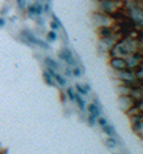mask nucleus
Segmentation results:
<instances>
[{"mask_svg": "<svg viewBox=\"0 0 143 154\" xmlns=\"http://www.w3.org/2000/svg\"><path fill=\"white\" fill-rule=\"evenodd\" d=\"M17 4H18V7H20L21 9H23L25 5H26V0H17Z\"/></svg>", "mask_w": 143, "mask_h": 154, "instance_id": "obj_2", "label": "nucleus"}, {"mask_svg": "<svg viewBox=\"0 0 143 154\" xmlns=\"http://www.w3.org/2000/svg\"><path fill=\"white\" fill-rule=\"evenodd\" d=\"M49 37L52 38V40H54V38H56L57 36H56V33H54V32H50V33H49Z\"/></svg>", "mask_w": 143, "mask_h": 154, "instance_id": "obj_3", "label": "nucleus"}, {"mask_svg": "<svg viewBox=\"0 0 143 154\" xmlns=\"http://www.w3.org/2000/svg\"><path fill=\"white\" fill-rule=\"evenodd\" d=\"M4 23H5V21H4V19H3V18H0V26H3V25H4Z\"/></svg>", "mask_w": 143, "mask_h": 154, "instance_id": "obj_4", "label": "nucleus"}, {"mask_svg": "<svg viewBox=\"0 0 143 154\" xmlns=\"http://www.w3.org/2000/svg\"><path fill=\"white\" fill-rule=\"evenodd\" d=\"M62 58H63V59H67L70 63H72V58H71V54H70V51L68 50H63L62 51Z\"/></svg>", "mask_w": 143, "mask_h": 154, "instance_id": "obj_1", "label": "nucleus"}]
</instances>
